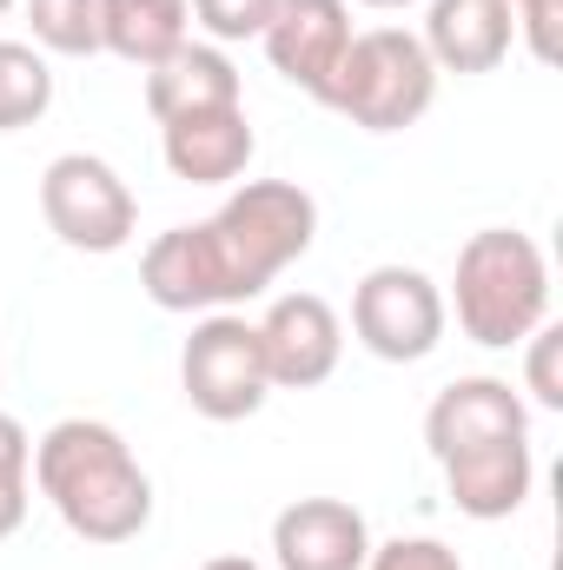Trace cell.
Segmentation results:
<instances>
[{"label":"cell","mask_w":563,"mask_h":570,"mask_svg":"<svg viewBox=\"0 0 563 570\" xmlns=\"http://www.w3.org/2000/svg\"><path fill=\"white\" fill-rule=\"evenodd\" d=\"M219 107H246L239 100V67L226 60V47L186 40L179 53H166L159 67H146V114L159 127L192 120V114H219Z\"/></svg>","instance_id":"obj_16"},{"label":"cell","mask_w":563,"mask_h":570,"mask_svg":"<svg viewBox=\"0 0 563 570\" xmlns=\"http://www.w3.org/2000/svg\"><path fill=\"white\" fill-rule=\"evenodd\" d=\"M27 27L47 53H67V60L100 53V0H27Z\"/></svg>","instance_id":"obj_19"},{"label":"cell","mask_w":563,"mask_h":570,"mask_svg":"<svg viewBox=\"0 0 563 570\" xmlns=\"http://www.w3.org/2000/svg\"><path fill=\"white\" fill-rule=\"evenodd\" d=\"M365 570H464V564L437 538H392V544H372Z\"/></svg>","instance_id":"obj_23"},{"label":"cell","mask_w":563,"mask_h":570,"mask_svg":"<svg viewBox=\"0 0 563 570\" xmlns=\"http://www.w3.org/2000/svg\"><path fill=\"white\" fill-rule=\"evenodd\" d=\"M140 285L159 312H219V305H239L233 273H226V259H219L206 219L159 233L140 253Z\"/></svg>","instance_id":"obj_10"},{"label":"cell","mask_w":563,"mask_h":570,"mask_svg":"<svg viewBox=\"0 0 563 570\" xmlns=\"http://www.w3.org/2000/svg\"><path fill=\"white\" fill-rule=\"evenodd\" d=\"M199 570H266V564H253V558H239V551H226V558H213V564H199Z\"/></svg>","instance_id":"obj_25"},{"label":"cell","mask_w":563,"mask_h":570,"mask_svg":"<svg viewBox=\"0 0 563 570\" xmlns=\"http://www.w3.org/2000/svg\"><path fill=\"white\" fill-rule=\"evenodd\" d=\"M511 20H517V33L531 40V53L544 60V67H557V27H563V0H517L511 7Z\"/></svg>","instance_id":"obj_24"},{"label":"cell","mask_w":563,"mask_h":570,"mask_svg":"<svg viewBox=\"0 0 563 570\" xmlns=\"http://www.w3.org/2000/svg\"><path fill=\"white\" fill-rule=\"evenodd\" d=\"M444 318H451V305H444L437 279L418 273V266H372L352 292V332L385 365L431 358L437 338H444Z\"/></svg>","instance_id":"obj_7"},{"label":"cell","mask_w":563,"mask_h":570,"mask_svg":"<svg viewBox=\"0 0 563 570\" xmlns=\"http://www.w3.org/2000/svg\"><path fill=\"white\" fill-rule=\"evenodd\" d=\"M511 7H517V0H511Z\"/></svg>","instance_id":"obj_28"},{"label":"cell","mask_w":563,"mask_h":570,"mask_svg":"<svg viewBox=\"0 0 563 570\" xmlns=\"http://www.w3.org/2000/svg\"><path fill=\"white\" fill-rule=\"evenodd\" d=\"M531 484H537L531 438H491V444H471V451H451L444 458V491L477 524L517 518L524 498H531Z\"/></svg>","instance_id":"obj_13"},{"label":"cell","mask_w":563,"mask_h":570,"mask_svg":"<svg viewBox=\"0 0 563 570\" xmlns=\"http://www.w3.org/2000/svg\"><path fill=\"white\" fill-rule=\"evenodd\" d=\"M40 213H47V233L73 253H120L140 226L134 186L93 153H60L40 173Z\"/></svg>","instance_id":"obj_6"},{"label":"cell","mask_w":563,"mask_h":570,"mask_svg":"<svg viewBox=\"0 0 563 570\" xmlns=\"http://www.w3.org/2000/svg\"><path fill=\"white\" fill-rule=\"evenodd\" d=\"M524 345H531V358H524V392H531L544 412H563V325L544 318Z\"/></svg>","instance_id":"obj_21"},{"label":"cell","mask_w":563,"mask_h":570,"mask_svg":"<svg viewBox=\"0 0 563 570\" xmlns=\"http://www.w3.org/2000/svg\"><path fill=\"white\" fill-rule=\"evenodd\" d=\"M7 7H13V0H0V13H7Z\"/></svg>","instance_id":"obj_27"},{"label":"cell","mask_w":563,"mask_h":570,"mask_svg":"<svg viewBox=\"0 0 563 570\" xmlns=\"http://www.w3.org/2000/svg\"><path fill=\"white\" fill-rule=\"evenodd\" d=\"M418 40L437 73H497L517 40V20L511 0H431Z\"/></svg>","instance_id":"obj_14"},{"label":"cell","mask_w":563,"mask_h":570,"mask_svg":"<svg viewBox=\"0 0 563 570\" xmlns=\"http://www.w3.org/2000/svg\"><path fill=\"white\" fill-rule=\"evenodd\" d=\"M273 558L279 570H365L372 524L345 498H298L273 518Z\"/></svg>","instance_id":"obj_11"},{"label":"cell","mask_w":563,"mask_h":570,"mask_svg":"<svg viewBox=\"0 0 563 570\" xmlns=\"http://www.w3.org/2000/svg\"><path fill=\"white\" fill-rule=\"evenodd\" d=\"M491 438H531V412L524 399L511 392V379H451L431 412H424V444L431 458L444 464L451 451H471V444H491Z\"/></svg>","instance_id":"obj_12"},{"label":"cell","mask_w":563,"mask_h":570,"mask_svg":"<svg viewBox=\"0 0 563 570\" xmlns=\"http://www.w3.org/2000/svg\"><path fill=\"white\" fill-rule=\"evenodd\" d=\"M33 484L87 544H134L152 524V478L134 444L100 419H60L33 444Z\"/></svg>","instance_id":"obj_1"},{"label":"cell","mask_w":563,"mask_h":570,"mask_svg":"<svg viewBox=\"0 0 563 570\" xmlns=\"http://www.w3.org/2000/svg\"><path fill=\"white\" fill-rule=\"evenodd\" d=\"M206 233H213V246H219V259L233 273L239 305H246V298H259L266 285L279 279L292 259L312 253V239H318V199L305 186H292V179H246L206 219Z\"/></svg>","instance_id":"obj_4"},{"label":"cell","mask_w":563,"mask_h":570,"mask_svg":"<svg viewBox=\"0 0 563 570\" xmlns=\"http://www.w3.org/2000/svg\"><path fill=\"white\" fill-rule=\"evenodd\" d=\"M365 7H412V0H365Z\"/></svg>","instance_id":"obj_26"},{"label":"cell","mask_w":563,"mask_h":570,"mask_svg":"<svg viewBox=\"0 0 563 570\" xmlns=\"http://www.w3.org/2000/svg\"><path fill=\"white\" fill-rule=\"evenodd\" d=\"M259 40H266L273 73L318 100L325 80H332V67L352 47V7L345 0H273V20H266Z\"/></svg>","instance_id":"obj_9"},{"label":"cell","mask_w":563,"mask_h":570,"mask_svg":"<svg viewBox=\"0 0 563 570\" xmlns=\"http://www.w3.org/2000/svg\"><path fill=\"white\" fill-rule=\"evenodd\" d=\"M431 100H437V67H431L424 40L405 33V27H365V33H352L345 60L332 67V80L318 94V107L345 114L365 134H405V127H418L424 114H431Z\"/></svg>","instance_id":"obj_3"},{"label":"cell","mask_w":563,"mask_h":570,"mask_svg":"<svg viewBox=\"0 0 563 570\" xmlns=\"http://www.w3.org/2000/svg\"><path fill=\"white\" fill-rule=\"evenodd\" d=\"M451 305H457V332L471 345H491V352L524 345L551 318V266H544V246L531 233H511V226L471 233L457 246Z\"/></svg>","instance_id":"obj_2"},{"label":"cell","mask_w":563,"mask_h":570,"mask_svg":"<svg viewBox=\"0 0 563 570\" xmlns=\"http://www.w3.org/2000/svg\"><path fill=\"white\" fill-rule=\"evenodd\" d=\"M186 7H192V20H199L219 47H233V40H259L266 20H273V0H186Z\"/></svg>","instance_id":"obj_22"},{"label":"cell","mask_w":563,"mask_h":570,"mask_svg":"<svg viewBox=\"0 0 563 570\" xmlns=\"http://www.w3.org/2000/svg\"><path fill=\"white\" fill-rule=\"evenodd\" d=\"M159 153H166V173L186 186H233L253 166L259 140H253L246 107H219V114H192V120L159 127Z\"/></svg>","instance_id":"obj_15"},{"label":"cell","mask_w":563,"mask_h":570,"mask_svg":"<svg viewBox=\"0 0 563 570\" xmlns=\"http://www.w3.org/2000/svg\"><path fill=\"white\" fill-rule=\"evenodd\" d=\"M53 107V73L47 53L27 40H0V134H20L33 120H47Z\"/></svg>","instance_id":"obj_18"},{"label":"cell","mask_w":563,"mask_h":570,"mask_svg":"<svg viewBox=\"0 0 563 570\" xmlns=\"http://www.w3.org/2000/svg\"><path fill=\"white\" fill-rule=\"evenodd\" d=\"M179 392L199 419L213 425H239L273 399L266 379V352H259V325H246L239 312H206L179 352Z\"/></svg>","instance_id":"obj_5"},{"label":"cell","mask_w":563,"mask_h":570,"mask_svg":"<svg viewBox=\"0 0 563 570\" xmlns=\"http://www.w3.org/2000/svg\"><path fill=\"white\" fill-rule=\"evenodd\" d=\"M186 27H192L186 0H100V53H120L140 73L186 47Z\"/></svg>","instance_id":"obj_17"},{"label":"cell","mask_w":563,"mask_h":570,"mask_svg":"<svg viewBox=\"0 0 563 570\" xmlns=\"http://www.w3.org/2000/svg\"><path fill=\"white\" fill-rule=\"evenodd\" d=\"M259 352H266L273 392H312V385H325L338 372L345 325H338V312L318 292H285L259 318Z\"/></svg>","instance_id":"obj_8"},{"label":"cell","mask_w":563,"mask_h":570,"mask_svg":"<svg viewBox=\"0 0 563 570\" xmlns=\"http://www.w3.org/2000/svg\"><path fill=\"white\" fill-rule=\"evenodd\" d=\"M27 471H33V438L13 412H0V544L27 524Z\"/></svg>","instance_id":"obj_20"}]
</instances>
